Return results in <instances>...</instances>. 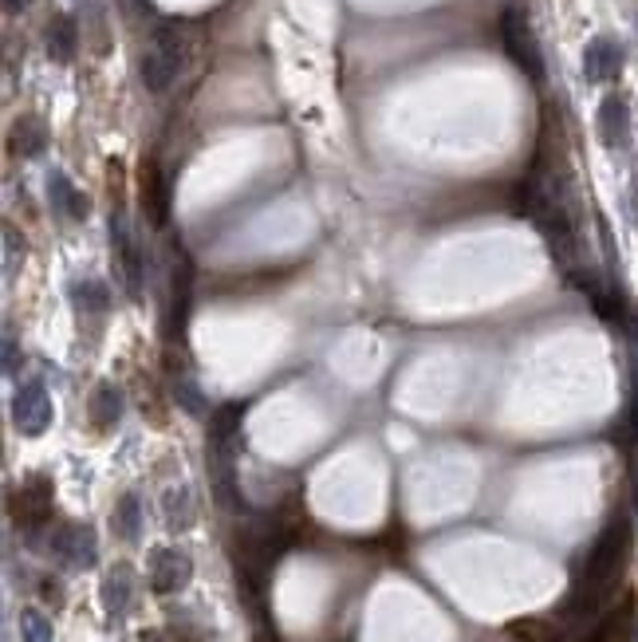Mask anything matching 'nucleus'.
Returning a JSON list of instances; mask_svg holds the SVG:
<instances>
[{
    "instance_id": "obj_9",
    "label": "nucleus",
    "mask_w": 638,
    "mask_h": 642,
    "mask_svg": "<svg viewBox=\"0 0 638 642\" xmlns=\"http://www.w3.org/2000/svg\"><path fill=\"white\" fill-rule=\"evenodd\" d=\"M12 516H16L24 528L48 524V516H52V481H48V477H32V481L20 489V497H12Z\"/></svg>"
},
{
    "instance_id": "obj_11",
    "label": "nucleus",
    "mask_w": 638,
    "mask_h": 642,
    "mask_svg": "<svg viewBox=\"0 0 638 642\" xmlns=\"http://www.w3.org/2000/svg\"><path fill=\"white\" fill-rule=\"evenodd\" d=\"M142 213L154 229H162L170 221V178L154 166V162H142Z\"/></svg>"
},
{
    "instance_id": "obj_16",
    "label": "nucleus",
    "mask_w": 638,
    "mask_h": 642,
    "mask_svg": "<svg viewBox=\"0 0 638 642\" xmlns=\"http://www.w3.org/2000/svg\"><path fill=\"white\" fill-rule=\"evenodd\" d=\"M75 52H79V28H75L71 16L60 12V16H52V24H48V56H52L56 64H71Z\"/></svg>"
},
{
    "instance_id": "obj_4",
    "label": "nucleus",
    "mask_w": 638,
    "mask_h": 642,
    "mask_svg": "<svg viewBox=\"0 0 638 642\" xmlns=\"http://www.w3.org/2000/svg\"><path fill=\"white\" fill-rule=\"evenodd\" d=\"M52 418H56V410H52L48 386L40 383V379H32V383H24L16 390V398H12V422H16V430H20L24 438H40V434L52 426Z\"/></svg>"
},
{
    "instance_id": "obj_17",
    "label": "nucleus",
    "mask_w": 638,
    "mask_h": 642,
    "mask_svg": "<svg viewBox=\"0 0 638 642\" xmlns=\"http://www.w3.org/2000/svg\"><path fill=\"white\" fill-rule=\"evenodd\" d=\"M111 524H115L119 540H127V544H134V540L142 536V505H138V497H134V493H127V497L115 505Z\"/></svg>"
},
{
    "instance_id": "obj_23",
    "label": "nucleus",
    "mask_w": 638,
    "mask_h": 642,
    "mask_svg": "<svg viewBox=\"0 0 638 642\" xmlns=\"http://www.w3.org/2000/svg\"><path fill=\"white\" fill-rule=\"evenodd\" d=\"M627 205H631V221L638 225V178L631 182V190H627Z\"/></svg>"
},
{
    "instance_id": "obj_7",
    "label": "nucleus",
    "mask_w": 638,
    "mask_h": 642,
    "mask_svg": "<svg viewBox=\"0 0 638 642\" xmlns=\"http://www.w3.org/2000/svg\"><path fill=\"white\" fill-rule=\"evenodd\" d=\"M623 44L611 40V36H595L587 48H583V79L587 83H615L623 75Z\"/></svg>"
},
{
    "instance_id": "obj_24",
    "label": "nucleus",
    "mask_w": 638,
    "mask_h": 642,
    "mask_svg": "<svg viewBox=\"0 0 638 642\" xmlns=\"http://www.w3.org/2000/svg\"><path fill=\"white\" fill-rule=\"evenodd\" d=\"M28 4H32V0H4V12H8V16H20Z\"/></svg>"
},
{
    "instance_id": "obj_5",
    "label": "nucleus",
    "mask_w": 638,
    "mask_h": 642,
    "mask_svg": "<svg viewBox=\"0 0 638 642\" xmlns=\"http://www.w3.org/2000/svg\"><path fill=\"white\" fill-rule=\"evenodd\" d=\"M193 579V560L182 548H154L150 552V587L154 595H174Z\"/></svg>"
},
{
    "instance_id": "obj_10",
    "label": "nucleus",
    "mask_w": 638,
    "mask_h": 642,
    "mask_svg": "<svg viewBox=\"0 0 638 642\" xmlns=\"http://www.w3.org/2000/svg\"><path fill=\"white\" fill-rule=\"evenodd\" d=\"M190 292H193V264L190 257L178 249L174 260V276H170V339H182L186 320H190Z\"/></svg>"
},
{
    "instance_id": "obj_13",
    "label": "nucleus",
    "mask_w": 638,
    "mask_h": 642,
    "mask_svg": "<svg viewBox=\"0 0 638 642\" xmlns=\"http://www.w3.org/2000/svg\"><path fill=\"white\" fill-rule=\"evenodd\" d=\"M103 611L111 615V619H123L130 611V599H134V572H130V564H115L107 579H103Z\"/></svg>"
},
{
    "instance_id": "obj_19",
    "label": "nucleus",
    "mask_w": 638,
    "mask_h": 642,
    "mask_svg": "<svg viewBox=\"0 0 638 642\" xmlns=\"http://www.w3.org/2000/svg\"><path fill=\"white\" fill-rule=\"evenodd\" d=\"M20 635L24 642H52V619H44L36 607L20 611Z\"/></svg>"
},
{
    "instance_id": "obj_12",
    "label": "nucleus",
    "mask_w": 638,
    "mask_h": 642,
    "mask_svg": "<svg viewBox=\"0 0 638 642\" xmlns=\"http://www.w3.org/2000/svg\"><path fill=\"white\" fill-rule=\"evenodd\" d=\"M48 201H52V209H56L60 217H67V221H83V217L91 213L87 193L75 190L64 170H52V174H48Z\"/></svg>"
},
{
    "instance_id": "obj_6",
    "label": "nucleus",
    "mask_w": 638,
    "mask_h": 642,
    "mask_svg": "<svg viewBox=\"0 0 638 642\" xmlns=\"http://www.w3.org/2000/svg\"><path fill=\"white\" fill-rule=\"evenodd\" d=\"M111 249H115V264L123 272V288H127L130 300H142V253H138V241L127 229L123 213L111 217Z\"/></svg>"
},
{
    "instance_id": "obj_21",
    "label": "nucleus",
    "mask_w": 638,
    "mask_h": 642,
    "mask_svg": "<svg viewBox=\"0 0 638 642\" xmlns=\"http://www.w3.org/2000/svg\"><path fill=\"white\" fill-rule=\"evenodd\" d=\"M16 367H20V347H16V335L8 327L4 331V375H16Z\"/></svg>"
},
{
    "instance_id": "obj_14",
    "label": "nucleus",
    "mask_w": 638,
    "mask_h": 642,
    "mask_svg": "<svg viewBox=\"0 0 638 642\" xmlns=\"http://www.w3.org/2000/svg\"><path fill=\"white\" fill-rule=\"evenodd\" d=\"M87 414H91V426H95V430H115L119 418H123V390L115 383H99L91 390Z\"/></svg>"
},
{
    "instance_id": "obj_15",
    "label": "nucleus",
    "mask_w": 638,
    "mask_h": 642,
    "mask_svg": "<svg viewBox=\"0 0 638 642\" xmlns=\"http://www.w3.org/2000/svg\"><path fill=\"white\" fill-rule=\"evenodd\" d=\"M8 146H12V154H20V158H36V154L48 146V127H44V119L20 115V119L12 123Z\"/></svg>"
},
{
    "instance_id": "obj_8",
    "label": "nucleus",
    "mask_w": 638,
    "mask_h": 642,
    "mask_svg": "<svg viewBox=\"0 0 638 642\" xmlns=\"http://www.w3.org/2000/svg\"><path fill=\"white\" fill-rule=\"evenodd\" d=\"M595 134L607 150H627L631 146V107L623 95H607L595 111Z\"/></svg>"
},
{
    "instance_id": "obj_22",
    "label": "nucleus",
    "mask_w": 638,
    "mask_h": 642,
    "mask_svg": "<svg viewBox=\"0 0 638 642\" xmlns=\"http://www.w3.org/2000/svg\"><path fill=\"white\" fill-rule=\"evenodd\" d=\"M16 257L24 260V249L16 253V229L8 225V229H4V268H8V272H16Z\"/></svg>"
},
{
    "instance_id": "obj_2",
    "label": "nucleus",
    "mask_w": 638,
    "mask_h": 642,
    "mask_svg": "<svg viewBox=\"0 0 638 642\" xmlns=\"http://www.w3.org/2000/svg\"><path fill=\"white\" fill-rule=\"evenodd\" d=\"M501 44L509 52V60L532 83H544V56H540V44H536V32L528 24V16L520 8H505L501 12Z\"/></svg>"
},
{
    "instance_id": "obj_18",
    "label": "nucleus",
    "mask_w": 638,
    "mask_h": 642,
    "mask_svg": "<svg viewBox=\"0 0 638 642\" xmlns=\"http://www.w3.org/2000/svg\"><path fill=\"white\" fill-rule=\"evenodd\" d=\"M71 296L79 300V308H91V312H107V304H111V292H107L99 280L71 284Z\"/></svg>"
},
{
    "instance_id": "obj_1",
    "label": "nucleus",
    "mask_w": 638,
    "mask_h": 642,
    "mask_svg": "<svg viewBox=\"0 0 638 642\" xmlns=\"http://www.w3.org/2000/svg\"><path fill=\"white\" fill-rule=\"evenodd\" d=\"M186 67V36H182V28L178 24H162L158 32H154V44H150V52L142 56V83H146V91H154V95H162L174 79H178V71Z\"/></svg>"
},
{
    "instance_id": "obj_3",
    "label": "nucleus",
    "mask_w": 638,
    "mask_h": 642,
    "mask_svg": "<svg viewBox=\"0 0 638 642\" xmlns=\"http://www.w3.org/2000/svg\"><path fill=\"white\" fill-rule=\"evenodd\" d=\"M52 556L64 564V568H95L99 560V540H95V528L91 524H75V520H64L56 524L52 532Z\"/></svg>"
},
{
    "instance_id": "obj_20",
    "label": "nucleus",
    "mask_w": 638,
    "mask_h": 642,
    "mask_svg": "<svg viewBox=\"0 0 638 642\" xmlns=\"http://www.w3.org/2000/svg\"><path fill=\"white\" fill-rule=\"evenodd\" d=\"M174 394H178V402H182L190 414H201V410H205V406H201V394H197L193 383H186V379H178V383H174Z\"/></svg>"
}]
</instances>
